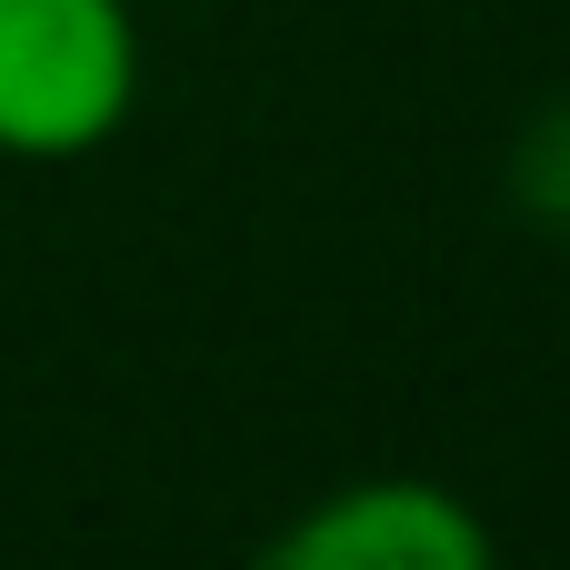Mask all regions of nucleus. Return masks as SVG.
Here are the masks:
<instances>
[{
  "label": "nucleus",
  "instance_id": "1",
  "mask_svg": "<svg viewBox=\"0 0 570 570\" xmlns=\"http://www.w3.org/2000/svg\"><path fill=\"white\" fill-rule=\"evenodd\" d=\"M140 40L120 0H0V150L70 160L120 130Z\"/></svg>",
  "mask_w": 570,
  "mask_h": 570
},
{
  "label": "nucleus",
  "instance_id": "2",
  "mask_svg": "<svg viewBox=\"0 0 570 570\" xmlns=\"http://www.w3.org/2000/svg\"><path fill=\"white\" fill-rule=\"evenodd\" d=\"M271 561L281 570H481L491 531L441 481H351L321 511H301L271 541Z\"/></svg>",
  "mask_w": 570,
  "mask_h": 570
},
{
  "label": "nucleus",
  "instance_id": "3",
  "mask_svg": "<svg viewBox=\"0 0 570 570\" xmlns=\"http://www.w3.org/2000/svg\"><path fill=\"white\" fill-rule=\"evenodd\" d=\"M511 210H521L531 230L570 240V90L511 140Z\"/></svg>",
  "mask_w": 570,
  "mask_h": 570
}]
</instances>
